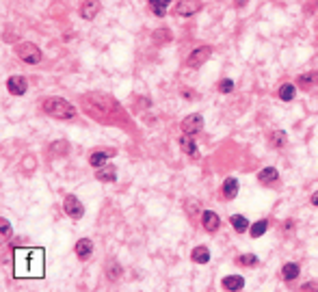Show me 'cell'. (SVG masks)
Wrapping results in <instances>:
<instances>
[{"label": "cell", "instance_id": "cell-1", "mask_svg": "<svg viewBox=\"0 0 318 292\" xmlns=\"http://www.w3.org/2000/svg\"><path fill=\"white\" fill-rule=\"evenodd\" d=\"M85 102V111L89 113L93 119H100V121H108L113 115L119 113V104L117 100H113L106 93H87L82 97Z\"/></svg>", "mask_w": 318, "mask_h": 292}, {"label": "cell", "instance_id": "cell-2", "mask_svg": "<svg viewBox=\"0 0 318 292\" xmlns=\"http://www.w3.org/2000/svg\"><path fill=\"white\" fill-rule=\"evenodd\" d=\"M41 113H46L48 117L61 119V121H72V119L78 117V108H76L69 100H63V97H46L41 100Z\"/></svg>", "mask_w": 318, "mask_h": 292}, {"label": "cell", "instance_id": "cell-3", "mask_svg": "<svg viewBox=\"0 0 318 292\" xmlns=\"http://www.w3.org/2000/svg\"><path fill=\"white\" fill-rule=\"evenodd\" d=\"M15 54H18V58L26 65H37V63H41V58H43L39 46H35V43H31V41L18 43V46H15Z\"/></svg>", "mask_w": 318, "mask_h": 292}, {"label": "cell", "instance_id": "cell-4", "mask_svg": "<svg viewBox=\"0 0 318 292\" xmlns=\"http://www.w3.org/2000/svg\"><path fill=\"white\" fill-rule=\"evenodd\" d=\"M63 212L69 216L72 221H80L82 216H85V205H82V202L76 195H65V199H63Z\"/></svg>", "mask_w": 318, "mask_h": 292}, {"label": "cell", "instance_id": "cell-5", "mask_svg": "<svg viewBox=\"0 0 318 292\" xmlns=\"http://www.w3.org/2000/svg\"><path fill=\"white\" fill-rule=\"evenodd\" d=\"M201 9H204V2H201V0H178L173 7V13L180 15V18H193Z\"/></svg>", "mask_w": 318, "mask_h": 292}, {"label": "cell", "instance_id": "cell-6", "mask_svg": "<svg viewBox=\"0 0 318 292\" xmlns=\"http://www.w3.org/2000/svg\"><path fill=\"white\" fill-rule=\"evenodd\" d=\"M180 128H182V134L195 137V134H199L201 128H204V117H201L199 113H191V115H186L182 121H180Z\"/></svg>", "mask_w": 318, "mask_h": 292}, {"label": "cell", "instance_id": "cell-7", "mask_svg": "<svg viewBox=\"0 0 318 292\" xmlns=\"http://www.w3.org/2000/svg\"><path fill=\"white\" fill-rule=\"evenodd\" d=\"M210 54H212V48L210 46H199V48H195L193 52L186 57V67H191V69H199L201 65H204L208 58H210Z\"/></svg>", "mask_w": 318, "mask_h": 292}, {"label": "cell", "instance_id": "cell-8", "mask_svg": "<svg viewBox=\"0 0 318 292\" xmlns=\"http://www.w3.org/2000/svg\"><path fill=\"white\" fill-rule=\"evenodd\" d=\"M74 253H76V258H78L80 262H87V260L93 256V240L91 238H80V240H76Z\"/></svg>", "mask_w": 318, "mask_h": 292}, {"label": "cell", "instance_id": "cell-9", "mask_svg": "<svg viewBox=\"0 0 318 292\" xmlns=\"http://www.w3.org/2000/svg\"><path fill=\"white\" fill-rule=\"evenodd\" d=\"M201 227H204L208 234H215V232H219V227H221V216L217 212H212V210H204V214H201Z\"/></svg>", "mask_w": 318, "mask_h": 292}, {"label": "cell", "instance_id": "cell-10", "mask_svg": "<svg viewBox=\"0 0 318 292\" xmlns=\"http://www.w3.org/2000/svg\"><path fill=\"white\" fill-rule=\"evenodd\" d=\"M100 9H102V4L97 2V0H85V2L80 4V18L87 20V22L95 20L97 13H100Z\"/></svg>", "mask_w": 318, "mask_h": 292}, {"label": "cell", "instance_id": "cell-11", "mask_svg": "<svg viewBox=\"0 0 318 292\" xmlns=\"http://www.w3.org/2000/svg\"><path fill=\"white\" fill-rule=\"evenodd\" d=\"M26 89H29V83L24 76H11L7 80V91L11 95H24Z\"/></svg>", "mask_w": 318, "mask_h": 292}, {"label": "cell", "instance_id": "cell-12", "mask_svg": "<svg viewBox=\"0 0 318 292\" xmlns=\"http://www.w3.org/2000/svg\"><path fill=\"white\" fill-rule=\"evenodd\" d=\"M297 87L303 91H312L318 87V69H312V72H305L297 78Z\"/></svg>", "mask_w": 318, "mask_h": 292}, {"label": "cell", "instance_id": "cell-13", "mask_svg": "<svg viewBox=\"0 0 318 292\" xmlns=\"http://www.w3.org/2000/svg\"><path fill=\"white\" fill-rule=\"evenodd\" d=\"M257 182H260L262 186H275L279 182V171L275 167H264V169L257 173Z\"/></svg>", "mask_w": 318, "mask_h": 292}, {"label": "cell", "instance_id": "cell-14", "mask_svg": "<svg viewBox=\"0 0 318 292\" xmlns=\"http://www.w3.org/2000/svg\"><path fill=\"white\" fill-rule=\"evenodd\" d=\"M178 145H180V149H182L186 156H191V158H199V149H197V143H195L193 137L182 134V137L178 139Z\"/></svg>", "mask_w": 318, "mask_h": 292}, {"label": "cell", "instance_id": "cell-15", "mask_svg": "<svg viewBox=\"0 0 318 292\" xmlns=\"http://www.w3.org/2000/svg\"><path fill=\"white\" fill-rule=\"evenodd\" d=\"M238 188H240V184L236 177H225V182H223V186H221V197L225 199V202H232L238 195Z\"/></svg>", "mask_w": 318, "mask_h": 292}, {"label": "cell", "instance_id": "cell-16", "mask_svg": "<svg viewBox=\"0 0 318 292\" xmlns=\"http://www.w3.org/2000/svg\"><path fill=\"white\" fill-rule=\"evenodd\" d=\"M299 275H301V266L297 262H286L282 266V279L286 281V284H290V281H294V279H299Z\"/></svg>", "mask_w": 318, "mask_h": 292}, {"label": "cell", "instance_id": "cell-17", "mask_svg": "<svg viewBox=\"0 0 318 292\" xmlns=\"http://www.w3.org/2000/svg\"><path fill=\"white\" fill-rule=\"evenodd\" d=\"M95 180L97 182H115L117 180V169L113 165H104L100 169H95Z\"/></svg>", "mask_w": 318, "mask_h": 292}, {"label": "cell", "instance_id": "cell-18", "mask_svg": "<svg viewBox=\"0 0 318 292\" xmlns=\"http://www.w3.org/2000/svg\"><path fill=\"white\" fill-rule=\"evenodd\" d=\"M108 158H111V154L104 149H93L89 154V165L93 167V169H100V167L108 165Z\"/></svg>", "mask_w": 318, "mask_h": 292}, {"label": "cell", "instance_id": "cell-19", "mask_svg": "<svg viewBox=\"0 0 318 292\" xmlns=\"http://www.w3.org/2000/svg\"><path fill=\"white\" fill-rule=\"evenodd\" d=\"M191 262L195 264H208L210 262V249L206 245H197L193 251H191Z\"/></svg>", "mask_w": 318, "mask_h": 292}, {"label": "cell", "instance_id": "cell-20", "mask_svg": "<svg viewBox=\"0 0 318 292\" xmlns=\"http://www.w3.org/2000/svg\"><path fill=\"white\" fill-rule=\"evenodd\" d=\"M288 143V134L284 132V130H275V132L268 134V145H271L273 149H284Z\"/></svg>", "mask_w": 318, "mask_h": 292}, {"label": "cell", "instance_id": "cell-21", "mask_svg": "<svg viewBox=\"0 0 318 292\" xmlns=\"http://www.w3.org/2000/svg\"><path fill=\"white\" fill-rule=\"evenodd\" d=\"M221 286L223 290H243L245 288V279L240 275H225L221 279Z\"/></svg>", "mask_w": 318, "mask_h": 292}, {"label": "cell", "instance_id": "cell-22", "mask_svg": "<svg viewBox=\"0 0 318 292\" xmlns=\"http://www.w3.org/2000/svg\"><path fill=\"white\" fill-rule=\"evenodd\" d=\"M229 225L234 227L236 234H245V232H249V227H251V223L247 221V216H243V214H232L229 216Z\"/></svg>", "mask_w": 318, "mask_h": 292}, {"label": "cell", "instance_id": "cell-23", "mask_svg": "<svg viewBox=\"0 0 318 292\" xmlns=\"http://www.w3.org/2000/svg\"><path fill=\"white\" fill-rule=\"evenodd\" d=\"M277 95H279V100H282V102H292V100H294V95H297V87H294L292 83H284V85H279Z\"/></svg>", "mask_w": 318, "mask_h": 292}, {"label": "cell", "instance_id": "cell-24", "mask_svg": "<svg viewBox=\"0 0 318 292\" xmlns=\"http://www.w3.org/2000/svg\"><path fill=\"white\" fill-rule=\"evenodd\" d=\"M48 151H50L52 158H63V156L69 154V143L67 141H54Z\"/></svg>", "mask_w": 318, "mask_h": 292}, {"label": "cell", "instance_id": "cell-25", "mask_svg": "<svg viewBox=\"0 0 318 292\" xmlns=\"http://www.w3.org/2000/svg\"><path fill=\"white\" fill-rule=\"evenodd\" d=\"M268 227H271V221H268V219H260V221H255V223L249 227V236H251V238H260V236H264Z\"/></svg>", "mask_w": 318, "mask_h": 292}, {"label": "cell", "instance_id": "cell-26", "mask_svg": "<svg viewBox=\"0 0 318 292\" xmlns=\"http://www.w3.org/2000/svg\"><path fill=\"white\" fill-rule=\"evenodd\" d=\"M236 264L243 268H255V266H260V258L254 256V253H243V256L236 258Z\"/></svg>", "mask_w": 318, "mask_h": 292}, {"label": "cell", "instance_id": "cell-27", "mask_svg": "<svg viewBox=\"0 0 318 292\" xmlns=\"http://www.w3.org/2000/svg\"><path fill=\"white\" fill-rule=\"evenodd\" d=\"M122 275H124V268L119 266V262H115V260H108V262H106V277H108V281L122 279Z\"/></svg>", "mask_w": 318, "mask_h": 292}, {"label": "cell", "instance_id": "cell-28", "mask_svg": "<svg viewBox=\"0 0 318 292\" xmlns=\"http://www.w3.org/2000/svg\"><path fill=\"white\" fill-rule=\"evenodd\" d=\"M171 4V0H150V9L154 11L158 18H162L167 13V7Z\"/></svg>", "mask_w": 318, "mask_h": 292}, {"label": "cell", "instance_id": "cell-29", "mask_svg": "<svg viewBox=\"0 0 318 292\" xmlns=\"http://www.w3.org/2000/svg\"><path fill=\"white\" fill-rule=\"evenodd\" d=\"M184 208H186V212H189V216L193 221H195L197 214H204V212H201V204L197 202V199H189V202L184 204Z\"/></svg>", "mask_w": 318, "mask_h": 292}, {"label": "cell", "instance_id": "cell-30", "mask_svg": "<svg viewBox=\"0 0 318 292\" xmlns=\"http://www.w3.org/2000/svg\"><path fill=\"white\" fill-rule=\"evenodd\" d=\"M217 89L221 91V93H232V91H234V80L232 78H223L221 83L217 85Z\"/></svg>", "mask_w": 318, "mask_h": 292}, {"label": "cell", "instance_id": "cell-31", "mask_svg": "<svg viewBox=\"0 0 318 292\" xmlns=\"http://www.w3.org/2000/svg\"><path fill=\"white\" fill-rule=\"evenodd\" d=\"M154 41H156V43H164V41H171V32H169V30H164V29H160V30H156V32H154Z\"/></svg>", "mask_w": 318, "mask_h": 292}, {"label": "cell", "instance_id": "cell-32", "mask_svg": "<svg viewBox=\"0 0 318 292\" xmlns=\"http://www.w3.org/2000/svg\"><path fill=\"white\" fill-rule=\"evenodd\" d=\"M11 223H9V219H0V234H2L4 240H9V236H11Z\"/></svg>", "mask_w": 318, "mask_h": 292}, {"label": "cell", "instance_id": "cell-33", "mask_svg": "<svg viewBox=\"0 0 318 292\" xmlns=\"http://www.w3.org/2000/svg\"><path fill=\"white\" fill-rule=\"evenodd\" d=\"M180 95H182L184 100H195V97H197V95H195L191 89H182V91H180Z\"/></svg>", "mask_w": 318, "mask_h": 292}, {"label": "cell", "instance_id": "cell-34", "mask_svg": "<svg viewBox=\"0 0 318 292\" xmlns=\"http://www.w3.org/2000/svg\"><path fill=\"white\" fill-rule=\"evenodd\" d=\"M301 290H318V284H316V281H308V284H303V286H301Z\"/></svg>", "mask_w": 318, "mask_h": 292}, {"label": "cell", "instance_id": "cell-35", "mask_svg": "<svg viewBox=\"0 0 318 292\" xmlns=\"http://www.w3.org/2000/svg\"><path fill=\"white\" fill-rule=\"evenodd\" d=\"M22 169H35V160H32V156H29V160H24V165H22Z\"/></svg>", "mask_w": 318, "mask_h": 292}, {"label": "cell", "instance_id": "cell-36", "mask_svg": "<svg viewBox=\"0 0 318 292\" xmlns=\"http://www.w3.org/2000/svg\"><path fill=\"white\" fill-rule=\"evenodd\" d=\"M310 204H312V205H314V208H318V191H316L314 195H312V199H310Z\"/></svg>", "mask_w": 318, "mask_h": 292}, {"label": "cell", "instance_id": "cell-37", "mask_svg": "<svg viewBox=\"0 0 318 292\" xmlns=\"http://www.w3.org/2000/svg\"><path fill=\"white\" fill-rule=\"evenodd\" d=\"M249 2V0H234V7H238V9H243L245 4Z\"/></svg>", "mask_w": 318, "mask_h": 292}]
</instances>
